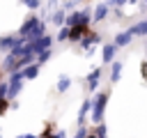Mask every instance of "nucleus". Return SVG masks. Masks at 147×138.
<instances>
[{"label": "nucleus", "mask_w": 147, "mask_h": 138, "mask_svg": "<svg viewBox=\"0 0 147 138\" xmlns=\"http://www.w3.org/2000/svg\"><path fill=\"white\" fill-rule=\"evenodd\" d=\"M103 101H106V94H99V99H96V110H94V120H99V117H101V108H103Z\"/></svg>", "instance_id": "obj_1"}, {"label": "nucleus", "mask_w": 147, "mask_h": 138, "mask_svg": "<svg viewBox=\"0 0 147 138\" xmlns=\"http://www.w3.org/2000/svg\"><path fill=\"white\" fill-rule=\"evenodd\" d=\"M110 57H113V46H106V51H103V60L110 62Z\"/></svg>", "instance_id": "obj_2"}, {"label": "nucleus", "mask_w": 147, "mask_h": 138, "mask_svg": "<svg viewBox=\"0 0 147 138\" xmlns=\"http://www.w3.org/2000/svg\"><path fill=\"white\" fill-rule=\"evenodd\" d=\"M126 39H129V32H124V34H119V37H117V44H126Z\"/></svg>", "instance_id": "obj_3"}, {"label": "nucleus", "mask_w": 147, "mask_h": 138, "mask_svg": "<svg viewBox=\"0 0 147 138\" xmlns=\"http://www.w3.org/2000/svg\"><path fill=\"white\" fill-rule=\"evenodd\" d=\"M34 74H37V67H30V69L25 71V76H34Z\"/></svg>", "instance_id": "obj_4"}, {"label": "nucleus", "mask_w": 147, "mask_h": 138, "mask_svg": "<svg viewBox=\"0 0 147 138\" xmlns=\"http://www.w3.org/2000/svg\"><path fill=\"white\" fill-rule=\"evenodd\" d=\"M5 108H7V99H0V115H2Z\"/></svg>", "instance_id": "obj_5"}, {"label": "nucleus", "mask_w": 147, "mask_h": 138, "mask_svg": "<svg viewBox=\"0 0 147 138\" xmlns=\"http://www.w3.org/2000/svg\"><path fill=\"white\" fill-rule=\"evenodd\" d=\"M103 14H106V7H99V12H96V18H101Z\"/></svg>", "instance_id": "obj_6"}, {"label": "nucleus", "mask_w": 147, "mask_h": 138, "mask_svg": "<svg viewBox=\"0 0 147 138\" xmlns=\"http://www.w3.org/2000/svg\"><path fill=\"white\" fill-rule=\"evenodd\" d=\"M90 138H92V136H90Z\"/></svg>", "instance_id": "obj_7"}]
</instances>
